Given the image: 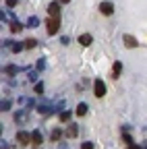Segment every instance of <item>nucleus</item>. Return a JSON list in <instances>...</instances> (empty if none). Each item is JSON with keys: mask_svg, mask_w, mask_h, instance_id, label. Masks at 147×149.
I'll use <instances>...</instances> for the list:
<instances>
[{"mask_svg": "<svg viewBox=\"0 0 147 149\" xmlns=\"http://www.w3.org/2000/svg\"><path fill=\"white\" fill-rule=\"evenodd\" d=\"M35 44H38V42H35L33 37H29V40L25 42V48H27V50H31V48H35Z\"/></svg>", "mask_w": 147, "mask_h": 149, "instance_id": "2eb2a0df", "label": "nucleus"}, {"mask_svg": "<svg viewBox=\"0 0 147 149\" xmlns=\"http://www.w3.org/2000/svg\"><path fill=\"white\" fill-rule=\"evenodd\" d=\"M4 72L8 74V77H13V74L19 72V66H15V64H6V66H4Z\"/></svg>", "mask_w": 147, "mask_h": 149, "instance_id": "9d476101", "label": "nucleus"}, {"mask_svg": "<svg viewBox=\"0 0 147 149\" xmlns=\"http://www.w3.org/2000/svg\"><path fill=\"white\" fill-rule=\"evenodd\" d=\"M17 143H19V145H27V143H31V135H27L25 130H19V133H17Z\"/></svg>", "mask_w": 147, "mask_h": 149, "instance_id": "7ed1b4c3", "label": "nucleus"}, {"mask_svg": "<svg viewBox=\"0 0 147 149\" xmlns=\"http://www.w3.org/2000/svg\"><path fill=\"white\" fill-rule=\"evenodd\" d=\"M25 48V44H13V52H21Z\"/></svg>", "mask_w": 147, "mask_h": 149, "instance_id": "6ab92c4d", "label": "nucleus"}, {"mask_svg": "<svg viewBox=\"0 0 147 149\" xmlns=\"http://www.w3.org/2000/svg\"><path fill=\"white\" fill-rule=\"evenodd\" d=\"M77 133H79L77 122H70V126L66 128V137H68V139H75V137H77Z\"/></svg>", "mask_w": 147, "mask_h": 149, "instance_id": "423d86ee", "label": "nucleus"}, {"mask_svg": "<svg viewBox=\"0 0 147 149\" xmlns=\"http://www.w3.org/2000/svg\"><path fill=\"white\" fill-rule=\"evenodd\" d=\"M33 91H35V93H44V83H35Z\"/></svg>", "mask_w": 147, "mask_h": 149, "instance_id": "f3484780", "label": "nucleus"}, {"mask_svg": "<svg viewBox=\"0 0 147 149\" xmlns=\"http://www.w3.org/2000/svg\"><path fill=\"white\" fill-rule=\"evenodd\" d=\"M81 149H93V145H91V143H89V141H85V143H83V145H81Z\"/></svg>", "mask_w": 147, "mask_h": 149, "instance_id": "412c9836", "label": "nucleus"}, {"mask_svg": "<svg viewBox=\"0 0 147 149\" xmlns=\"http://www.w3.org/2000/svg\"><path fill=\"white\" fill-rule=\"evenodd\" d=\"M100 10H102V15H108L110 17V15L114 13V4L112 2H102L100 4Z\"/></svg>", "mask_w": 147, "mask_h": 149, "instance_id": "39448f33", "label": "nucleus"}, {"mask_svg": "<svg viewBox=\"0 0 147 149\" xmlns=\"http://www.w3.org/2000/svg\"><path fill=\"white\" fill-rule=\"evenodd\" d=\"M19 29H21V27H19V25H17V23H13V25H10V31H13V33H17V31H19Z\"/></svg>", "mask_w": 147, "mask_h": 149, "instance_id": "4be33fe9", "label": "nucleus"}, {"mask_svg": "<svg viewBox=\"0 0 147 149\" xmlns=\"http://www.w3.org/2000/svg\"><path fill=\"white\" fill-rule=\"evenodd\" d=\"M87 114V104H79L77 108V116H85Z\"/></svg>", "mask_w": 147, "mask_h": 149, "instance_id": "ddd939ff", "label": "nucleus"}, {"mask_svg": "<svg viewBox=\"0 0 147 149\" xmlns=\"http://www.w3.org/2000/svg\"><path fill=\"white\" fill-rule=\"evenodd\" d=\"M128 149H141L139 145H131V147H128Z\"/></svg>", "mask_w": 147, "mask_h": 149, "instance_id": "393cba45", "label": "nucleus"}, {"mask_svg": "<svg viewBox=\"0 0 147 149\" xmlns=\"http://www.w3.org/2000/svg\"><path fill=\"white\" fill-rule=\"evenodd\" d=\"M48 13H50V17H54V19H60V4H58V2H52V4L48 6Z\"/></svg>", "mask_w": 147, "mask_h": 149, "instance_id": "20e7f679", "label": "nucleus"}, {"mask_svg": "<svg viewBox=\"0 0 147 149\" xmlns=\"http://www.w3.org/2000/svg\"><path fill=\"white\" fill-rule=\"evenodd\" d=\"M120 72H122V64H120V62H114V66H112V77L118 79V77H120Z\"/></svg>", "mask_w": 147, "mask_h": 149, "instance_id": "9b49d317", "label": "nucleus"}, {"mask_svg": "<svg viewBox=\"0 0 147 149\" xmlns=\"http://www.w3.org/2000/svg\"><path fill=\"white\" fill-rule=\"evenodd\" d=\"M0 108H2V112L10 110V100H2V104H0Z\"/></svg>", "mask_w": 147, "mask_h": 149, "instance_id": "dca6fc26", "label": "nucleus"}, {"mask_svg": "<svg viewBox=\"0 0 147 149\" xmlns=\"http://www.w3.org/2000/svg\"><path fill=\"white\" fill-rule=\"evenodd\" d=\"M60 2H62V4H66V2H70V0H60Z\"/></svg>", "mask_w": 147, "mask_h": 149, "instance_id": "a878e982", "label": "nucleus"}, {"mask_svg": "<svg viewBox=\"0 0 147 149\" xmlns=\"http://www.w3.org/2000/svg\"><path fill=\"white\" fill-rule=\"evenodd\" d=\"M50 137H52V141H58V139L62 137V130H60V128H52V135H50Z\"/></svg>", "mask_w": 147, "mask_h": 149, "instance_id": "f8f14e48", "label": "nucleus"}, {"mask_svg": "<svg viewBox=\"0 0 147 149\" xmlns=\"http://www.w3.org/2000/svg\"><path fill=\"white\" fill-rule=\"evenodd\" d=\"M42 141H44L42 133H40V130H33V133H31V143H33V145H40Z\"/></svg>", "mask_w": 147, "mask_h": 149, "instance_id": "6e6552de", "label": "nucleus"}, {"mask_svg": "<svg viewBox=\"0 0 147 149\" xmlns=\"http://www.w3.org/2000/svg\"><path fill=\"white\" fill-rule=\"evenodd\" d=\"M27 118V114L25 112H19V114H15V120H17V124H23V120Z\"/></svg>", "mask_w": 147, "mask_h": 149, "instance_id": "4468645a", "label": "nucleus"}, {"mask_svg": "<svg viewBox=\"0 0 147 149\" xmlns=\"http://www.w3.org/2000/svg\"><path fill=\"white\" fill-rule=\"evenodd\" d=\"M122 139H124V141H126V143H131V145H133V137H131V135H124V137H122Z\"/></svg>", "mask_w": 147, "mask_h": 149, "instance_id": "b1692460", "label": "nucleus"}, {"mask_svg": "<svg viewBox=\"0 0 147 149\" xmlns=\"http://www.w3.org/2000/svg\"><path fill=\"white\" fill-rule=\"evenodd\" d=\"M58 29H60V19L50 17V19H48V33L54 35V33H58Z\"/></svg>", "mask_w": 147, "mask_h": 149, "instance_id": "f257e3e1", "label": "nucleus"}, {"mask_svg": "<svg viewBox=\"0 0 147 149\" xmlns=\"http://www.w3.org/2000/svg\"><path fill=\"white\" fill-rule=\"evenodd\" d=\"M93 93L98 97H104V93H106V83L102 81V79H95V83H93Z\"/></svg>", "mask_w": 147, "mask_h": 149, "instance_id": "f03ea898", "label": "nucleus"}, {"mask_svg": "<svg viewBox=\"0 0 147 149\" xmlns=\"http://www.w3.org/2000/svg\"><path fill=\"white\" fill-rule=\"evenodd\" d=\"M38 23H40V21H38V19H35V17H31L27 25H29V27H35V25H38Z\"/></svg>", "mask_w": 147, "mask_h": 149, "instance_id": "aec40b11", "label": "nucleus"}, {"mask_svg": "<svg viewBox=\"0 0 147 149\" xmlns=\"http://www.w3.org/2000/svg\"><path fill=\"white\" fill-rule=\"evenodd\" d=\"M122 40H124V46L126 48H137V40H135L133 35H124Z\"/></svg>", "mask_w": 147, "mask_h": 149, "instance_id": "0eeeda50", "label": "nucleus"}, {"mask_svg": "<svg viewBox=\"0 0 147 149\" xmlns=\"http://www.w3.org/2000/svg\"><path fill=\"white\" fill-rule=\"evenodd\" d=\"M60 120H62V122H68V120H70V112H62V114H60Z\"/></svg>", "mask_w": 147, "mask_h": 149, "instance_id": "a211bd4d", "label": "nucleus"}, {"mask_svg": "<svg viewBox=\"0 0 147 149\" xmlns=\"http://www.w3.org/2000/svg\"><path fill=\"white\" fill-rule=\"evenodd\" d=\"M79 42H81V46H91L93 37H91L89 33H83V35H79Z\"/></svg>", "mask_w": 147, "mask_h": 149, "instance_id": "1a4fd4ad", "label": "nucleus"}, {"mask_svg": "<svg viewBox=\"0 0 147 149\" xmlns=\"http://www.w3.org/2000/svg\"><path fill=\"white\" fill-rule=\"evenodd\" d=\"M17 2L19 0H6V6H17Z\"/></svg>", "mask_w": 147, "mask_h": 149, "instance_id": "5701e85b", "label": "nucleus"}]
</instances>
